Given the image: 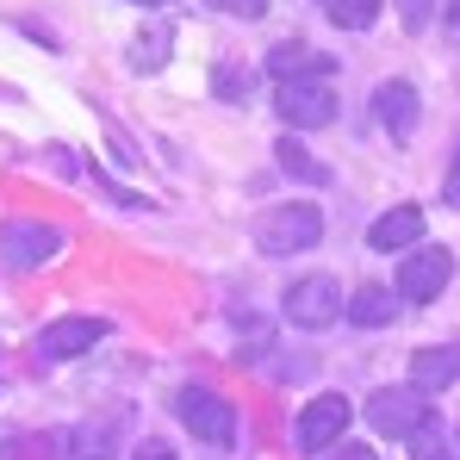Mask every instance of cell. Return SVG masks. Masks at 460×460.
<instances>
[{"instance_id": "obj_22", "label": "cell", "mask_w": 460, "mask_h": 460, "mask_svg": "<svg viewBox=\"0 0 460 460\" xmlns=\"http://www.w3.org/2000/svg\"><path fill=\"white\" fill-rule=\"evenodd\" d=\"M442 199H448V206H460V150H455V162H448V181H442Z\"/></svg>"}, {"instance_id": "obj_16", "label": "cell", "mask_w": 460, "mask_h": 460, "mask_svg": "<svg viewBox=\"0 0 460 460\" xmlns=\"http://www.w3.org/2000/svg\"><path fill=\"white\" fill-rule=\"evenodd\" d=\"M380 6H385V0H330L323 13H330L342 31H367V25L380 19Z\"/></svg>"}, {"instance_id": "obj_9", "label": "cell", "mask_w": 460, "mask_h": 460, "mask_svg": "<svg viewBox=\"0 0 460 460\" xmlns=\"http://www.w3.org/2000/svg\"><path fill=\"white\" fill-rule=\"evenodd\" d=\"M342 429H349V398L323 392V398H311L305 411H299L293 442H299L305 455H323V448H336V442H342Z\"/></svg>"}, {"instance_id": "obj_12", "label": "cell", "mask_w": 460, "mask_h": 460, "mask_svg": "<svg viewBox=\"0 0 460 460\" xmlns=\"http://www.w3.org/2000/svg\"><path fill=\"white\" fill-rule=\"evenodd\" d=\"M417 243H423V212H417V206H392V212L374 218V230H367V249H380V255L417 249Z\"/></svg>"}, {"instance_id": "obj_21", "label": "cell", "mask_w": 460, "mask_h": 460, "mask_svg": "<svg viewBox=\"0 0 460 460\" xmlns=\"http://www.w3.org/2000/svg\"><path fill=\"white\" fill-rule=\"evenodd\" d=\"M162 44H168V31H150V44H137L131 63H137V69H155V63H162Z\"/></svg>"}, {"instance_id": "obj_24", "label": "cell", "mask_w": 460, "mask_h": 460, "mask_svg": "<svg viewBox=\"0 0 460 460\" xmlns=\"http://www.w3.org/2000/svg\"><path fill=\"white\" fill-rule=\"evenodd\" d=\"M330 460H374V448H349V442H342V448H336Z\"/></svg>"}, {"instance_id": "obj_3", "label": "cell", "mask_w": 460, "mask_h": 460, "mask_svg": "<svg viewBox=\"0 0 460 460\" xmlns=\"http://www.w3.org/2000/svg\"><path fill=\"white\" fill-rule=\"evenodd\" d=\"M280 311H287V323H299V330H330L349 299H342V287L330 280V274H305V280H293L287 293H280Z\"/></svg>"}, {"instance_id": "obj_20", "label": "cell", "mask_w": 460, "mask_h": 460, "mask_svg": "<svg viewBox=\"0 0 460 460\" xmlns=\"http://www.w3.org/2000/svg\"><path fill=\"white\" fill-rule=\"evenodd\" d=\"M218 13H230V19H261L268 13V0H212Z\"/></svg>"}, {"instance_id": "obj_7", "label": "cell", "mask_w": 460, "mask_h": 460, "mask_svg": "<svg viewBox=\"0 0 460 460\" xmlns=\"http://www.w3.org/2000/svg\"><path fill=\"white\" fill-rule=\"evenodd\" d=\"M274 112L287 119V131H317L336 119V93H330V81H280Z\"/></svg>"}, {"instance_id": "obj_4", "label": "cell", "mask_w": 460, "mask_h": 460, "mask_svg": "<svg viewBox=\"0 0 460 460\" xmlns=\"http://www.w3.org/2000/svg\"><path fill=\"white\" fill-rule=\"evenodd\" d=\"M174 417L193 429V442H206V448H230L236 442V411H230V398L218 392H206V385H187L181 398H174Z\"/></svg>"}, {"instance_id": "obj_8", "label": "cell", "mask_w": 460, "mask_h": 460, "mask_svg": "<svg viewBox=\"0 0 460 460\" xmlns=\"http://www.w3.org/2000/svg\"><path fill=\"white\" fill-rule=\"evenodd\" d=\"M93 342H106V317H57V323L38 330L31 349H38V361H75Z\"/></svg>"}, {"instance_id": "obj_25", "label": "cell", "mask_w": 460, "mask_h": 460, "mask_svg": "<svg viewBox=\"0 0 460 460\" xmlns=\"http://www.w3.org/2000/svg\"><path fill=\"white\" fill-rule=\"evenodd\" d=\"M448 19H455V31H460V0H448Z\"/></svg>"}, {"instance_id": "obj_6", "label": "cell", "mask_w": 460, "mask_h": 460, "mask_svg": "<svg viewBox=\"0 0 460 460\" xmlns=\"http://www.w3.org/2000/svg\"><path fill=\"white\" fill-rule=\"evenodd\" d=\"M448 280H455V255H448V249H411V255L398 261V299H411V305L442 299Z\"/></svg>"}, {"instance_id": "obj_2", "label": "cell", "mask_w": 460, "mask_h": 460, "mask_svg": "<svg viewBox=\"0 0 460 460\" xmlns=\"http://www.w3.org/2000/svg\"><path fill=\"white\" fill-rule=\"evenodd\" d=\"M367 423H374L380 436H392V442H398V436L417 442V436L436 423V411H429V398H423L417 385H385V392L367 398Z\"/></svg>"}, {"instance_id": "obj_1", "label": "cell", "mask_w": 460, "mask_h": 460, "mask_svg": "<svg viewBox=\"0 0 460 460\" xmlns=\"http://www.w3.org/2000/svg\"><path fill=\"white\" fill-rule=\"evenodd\" d=\"M323 236V212L305 206V199H293V206H274V212H261V225H255V243H261V255H299Z\"/></svg>"}, {"instance_id": "obj_28", "label": "cell", "mask_w": 460, "mask_h": 460, "mask_svg": "<svg viewBox=\"0 0 460 460\" xmlns=\"http://www.w3.org/2000/svg\"><path fill=\"white\" fill-rule=\"evenodd\" d=\"M323 6H330V0H323Z\"/></svg>"}, {"instance_id": "obj_26", "label": "cell", "mask_w": 460, "mask_h": 460, "mask_svg": "<svg viewBox=\"0 0 460 460\" xmlns=\"http://www.w3.org/2000/svg\"><path fill=\"white\" fill-rule=\"evenodd\" d=\"M423 460H460V455H448V448H436V455H423Z\"/></svg>"}, {"instance_id": "obj_13", "label": "cell", "mask_w": 460, "mask_h": 460, "mask_svg": "<svg viewBox=\"0 0 460 460\" xmlns=\"http://www.w3.org/2000/svg\"><path fill=\"white\" fill-rule=\"evenodd\" d=\"M374 112H380V125L392 137H411L417 131V87L411 81H380L374 87Z\"/></svg>"}, {"instance_id": "obj_5", "label": "cell", "mask_w": 460, "mask_h": 460, "mask_svg": "<svg viewBox=\"0 0 460 460\" xmlns=\"http://www.w3.org/2000/svg\"><path fill=\"white\" fill-rule=\"evenodd\" d=\"M57 249H63V230L44 225V218H6L0 225V268H13V274L44 268Z\"/></svg>"}, {"instance_id": "obj_14", "label": "cell", "mask_w": 460, "mask_h": 460, "mask_svg": "<svg viewBox=\"0 0 460 460\" xmlns=\"http://www.w3.org/2000/svg\"><path fill=\"white\" fill-rule=\"evenodd\" d=\"M274 162H280V174H293V181H305V187H323V181H330V162H317L293 131L274 144Z\"/></svg>"}, {"instance_id": "obj_18", "label": "cell", "mask_w": 460, "mask_h": 460, "mask_svg": "<svg viewBox=\"0 0 460 460\" xmlns=\"http://www.w3.org/2000/svg\"><path fill=\"white\" fill-rule=\"evenodd\" d=\"M75 460H112L106 429H81V436H75Z\"/></svg>"}, {"instance_id": "obj_27", "label": "cell", "mask_w": 460, "mask_h": 460, "mask_svg": "<svg viewBox=\"0 0 460 460\" xmlns=\"http://www.w3.org/2000/svg\"><path fill=\"white\" fill-rule=\"evenodd\" d=\"M137 6H150V13H155V6H168V0H137Z\"/></svg>"}, {"instance_id": "obj_19", "label": "cell", "mask_w": 460, "mask_h": 460, "mask_svg": "<svg viewBox=\"0 0 460 460\" xmlns=\"http://www.w3.org/2000/svg\"><path fill=\"white\" fill-rule=\"evenodd\" d=\"M398 19H404V31H423L436 19V0H398Z\"/></svg>"}, {"instance_id": "obj_15", "label": "cell", "mask_w": 460, "mask_h": 460, "mask_svg": "<svg viewBox=\"0 0 460 460\" xmlns=\"http://www.w3.org/2000/svg\"><path fill=\"white\" fill-rule=\"evenodd\" d=\"M342 317L361 323V330H380V323H392V293H385V287H355Z\"/></svg>"}, {"instance_id": "obj_17", "label": "cell", "mask_w": 460, "mask_h": 460, "mask_svg": "<svg viewBox=\"0 0 460 460\" xmlns=\"http://www.w3.org/2000/svg\"><path fill=\"white\" fill-rule=\"evenodd\" d=\"M249 87H255V75H249V69H236V63H218V75H212V93H218V100L243 106V100H249Z\"/></svg>"}, {"instance_id": "obj_11", "label": "cell", "mask_w": 460, "mask_h": 460, "mask_svg": "<svg viewBox=\"0 0 460 460\" xmlns=\"http://www.w3.org/2000/svg\"><path fill=\"white\" fill-rule=\"evenodd\" d=\"M460 380V342H429L411 355V385L417 392H442V385Z\"/></svg>"}, {"instance_id": "obj_23", "label": "cell", "mask_w": 460, "mask_h": 460, "mask_svg": "<svg viewBox=\"0 0 460 460\" xmlns=\"http://www.w3.org/2000/svg\"><path fill=\"white\" fill-rule=\"evenodd\" d=\"M131 460H181V455H174V448H162V442H144Z\"/></svg>"}, {"instance_id": "obj_10", "label": "cell", "mask_w": 460, "mask_h": 460, "mask_svg": "<svg viewBox=\"0 0 460 460\" xmlns=\"http://www.w3.org/2000/svg\"><path fill=\"white\" fill-rule=\"evenodd\" d=\"M268 75L274 81H330L336 75V57H323L311 44H274L268 50Z\"/></svg>"}]
</instances>
